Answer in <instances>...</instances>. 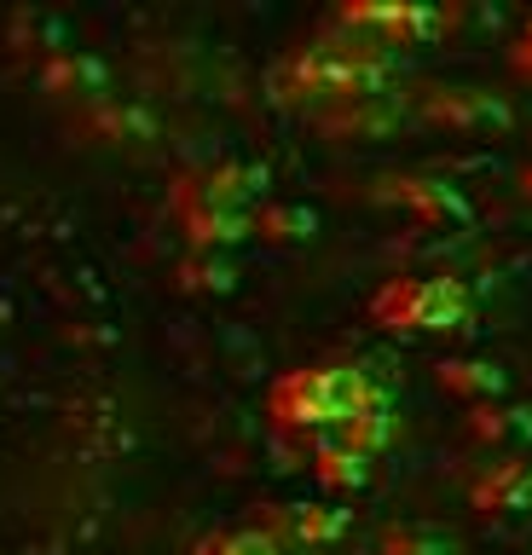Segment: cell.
Wrapping results in <instances>:
<instances>
[{"label":"cell","instance_id":"obj_1","mask_svg":"<svg viewBox=\"0 0 532 555\" xmlns=\"http://www.w3.org/2000/svg\"><path fill=\"white\" fill-rule=\"evenodd\" d=\"M388 388L376 382L365 364L353 359H324V364H301V371H284L267 388V416L278 434H296V440H313V434H336L348 416H359L371 399H382Z\"/></svg>","mask_w":532,"mask_h":555},{"label":"cell","instance_id":"obj_2","mask_svg":"<svg viewBox=\"0 0 532 555\" xmlns=\"http://www.w3.org/2000/svg\"><path fill=\"white\" fill-rule=\"evenodd\" d=\"M469 289L457 278H388L371 295V319L393 336H445V330L469 324Z\"/></svg>","mask_w":532,"mask_h":555},{"label":"cell","instance_id":"obj_3","mask_svg":"<svg viewBox=\"0 0 532 555\" xmlns=\"http://www.w3.org/2000/svg\"><path fill=\"white\" fill-rule=\"evenodd\" d=\"M261 203H267V168L237 163V156L197 163V168L174 173V185H168V215L203 208V215H244V220H255Z\"/></svg>","mask_w":532,"mask_h":555},{"label":"cell","instance_id":"obj_4","mask_svg":"<svg viewBox=\"0 0 532 555\" xmlns=\"http://www.w3.org/2000/svg\"><path fill=\"white\" fill-rule=\"evenodd\" d=\"M469 503H475L486 520H497V515H527V509H532V451L492 457V463L469 480Z\"/></svg>","mask_w":532,"mask_h":555},{"label":"cell","instance_id":"obj_5","mask_svg":"<svg viewBox=\"0 0 532 555\" xmlns=\"http://www.w3.org/2000/svg\"><path fill=\"white\" fill-rule=\"evenodd\" d=\"M255 527H267L284 550H324L348 532V509H330V503H272L267 515H255Z\"/></svg>","mask_w":532,"mask_h":555},{"label":"cell","instance_id":"obj_6","mask_svg":"<svg viewBox=\"0 0 532 555\" xmlns=\"http://www.w3.org/2000/svg\"><path fill=\"white\" fill-rule=\"evenodd\" d=\"M336 24L359 29V35H371V41H382V47L400 52L411 41H423V35H434L440 17L423 12V7H348V12H336Z\"/></svg>","mask_w":532,"mask_h":555},{"label":"cell","instance_id":"obj_7","mask_svg":"<svg viewBox=\"0 0 532 555\" xmlns=\"http://www.w3.org/2000/svg\"><path fill=\"white\" fill-rule=\"evenodd\" d=\"M423 116L440 121V128H492V121H504L509 111L492 93H480V87H428Z\"/></svg>","mask_w":532,"mask_h":555},{"label":"cell","instance_id":"obj_8","mask_svg":"<svg viewBox=\"0 0 532 555\" xmlns=\"http://www.w3.org/2000/svg\"><path fill=\"white\" fill-rule=\"evenodd\" d=\"M469 440L492 446L497 457H515L521 446H532V405H475L469 411Z\"/></svg>","mask_w":532,"mask_h":555},{"label":"cell","instance_id":"obj_9","mask_svg":"<svg viewBox=\"0 0 532 555\" xmlns=\"http://www.w3.org/2000/svg\"><path fill=\"white\" fill-rule=\"evenodd\" d=\"M434 376H440V388H445V393L469 399V411H475V405H497V393L509 388V376L497 371L492 359H445Z\"/></svg>","mask_w":532,"mask_h":555},{"label":"cell","instance_id":"obj_10","mask_svg":"<svg viewBox=\"0 0 532 555\" xmlns=\"http://www.w3.org/2000/svg\"><path fill=\"white\" fill-rule=\"evenodd\" d=\"M388 185H393L388 197L405 203L411 215H423V220H463V215H469L457 191L440 185V180H417V173H411V180H388Z\"/></svg>","mask_w":532,"mask_h":555},{"label":"cell","instance_id":"obj_11","mask_svg":"<svg viewBox=\"0 0 532 555\" xmlns=\"http://www.w3.org/2000/svg\"><path fill=\"white\" fill-rule=\"evenodd\" d=\"M371 555H457V538L440 527H423V520H400L376 538Z\"/></svg>","mask_w":532,"mask_h":555},{"label":"cell","instance_id":"obj_12","mask_svg":"<svg viewBox=\"0 0 532 555\" xmlns=\"http://www.w3.org/2000/svg\"><path fill=\"white\" fill-rule=\"evenodd\" d=\"M192 555H289V550H284V544H278V538H272L267 527H255V520H249V527L209 532V538H203V544H197Z\"/></svg>","mask_w":532,"mask_h":555},{"label":"cell","instance_id":"obj_13","mask_svg":"<svg viewBox=\"0 0 532 555\" xmlns=\"http://www.w3.org/2000/svg\"><path fill=\"white\" fill-rule=\"evenodd\" d=\"M255 237L301 243V237H313V215H307V208H284V203H261L255 208Z\"/></svg>","mask_w":532,"mask_h":555},{"label":"cell","instance_id":"obj_14","mask_svg":"<svg viewBox=\"0 0 532 555\" xmlns=\"http://www.w3.org/2000/svg\"><path fill=\"white\" fill-rule=\"evenodd\" d=\"M180 284H185V289H232V260H226V255L192 249V255L180 260Z\"/></svg>","mask_w":532,"mask_h":555},{"label":"cell","instance_id":"obj_15","mask_svg":"<svg viewBox=\"0 0 532 555\" xmlns=\"http://www.w3.org/2000/svg\"><path fill=\"white\" fill-rule=\"evenodd\" d=\"M515 69H521V76L532 81V24L521 29V41H515Z\"/></svg>","mask_w":532,"mask_h":555},{"label":"cell","instance_id":"obj_16","mask_svg":"<svg viewBox=\"0 0 532 555\" xmlns=\"http://www.w3.org/2000/svg\"><path fill=\"white\" fill-rule=\"evenodd\" d=\"M521 185H527V197H532V163H527V173H521Z\"/></svg>","mask_w":532,"mask_h":555}]
</instances>
